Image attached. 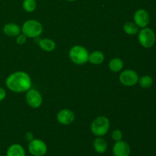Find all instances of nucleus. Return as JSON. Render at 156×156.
Segmentation results:
<instances>
[{
	"mask_svg": "<svg viewBox=\"0 0 156 156\" xmlns=\"http://www.w3.org/2000/svg\"><path fill=\"white\" fill-rule=\"evenodd\" d=\"M139 84L143 88H149L153 85V79L149 76H143L139 79Z\"/></svg>",
	"mask_w": 156,
	"mask_h": 156,
	"instance_id": "6ab92c4d",
	"label": "nucleus"
},
{
	"mask_svg": "<svg viewBox=\"0 0 156 156\" xmlns=\"http://www.w3.org/2000/svg\"><path fill=\"white\" fill-rule=\"evenodd\" d=\"M88 50L81 45H75L69 51V57L73 63L76 65H84L88 62Z\"/></svg>",
	"mask_w": 156,
	"mask_h": 156,
	"instance_id": "f03ea898",
	"label": "nucleus"
},
{
	"mask_svg": "<svg viewBox=\"0 0 156 156\" xmlns=\"http://www.w3.org/2000/svg\"><path fill=\"white\" fill-rule=\"evenodd\" d=\"M6 156H26L25 150L20 144H12L8 148Z\"/></svg>",
	"mask_w": 156,
	"mask_h": 156,
	"instance_id": "ddd939ff",
	"label": "nucleus"
},
{
	"mask_svg": "<svg viewBox=\"0 0 156 156\" xmlns=\"http://www.w3.org/2000/svg\"><path fill=\"white\" fill-rule=\"evenodd\" d=\"M2 30L5 35L12 37H16L21 33V28L15 23H7L3 27Z\"/></svg>",
	"mask_w": 156,
	"mask_h": 156,
	"instance_id": "f8f14e48",
	"label": "nucleus"
},
{
	"mask_svg": "<svg viewBox=\"0 0 156 156\" xmlns=\"http://www.w3.org/2000/svg\"><path fill=\"white\" fill-rule=\"evenodd\" d=\"M66 1H68V2H74V1H76V0H66Z\"/></svg>",
	"mask_w": 156,
	"mask_h": 156,
	"instance_id": "393cba45",
	"label": "nucleus"
},
{
	"mask_svg": "<svg viewBox=\"0 0 156 156\" xmlns=\"http://www.w3.org/2000/svg\"><path fill=\"white\" fill-rule=\"evenodd\" d=\"M75 119H76L75 113L69 109H62L56 114V120L58 123L65 126L73 123Z\"/></svg>",
	"mask_w": 156,
	"mask_h": 156,
	"instance_id": "9d476101",
	"label": "nucleus"
},
{
	"mask_svg": "<svg viewBox=\"0 0 156 156\" xmlns=\"http://www.w3.org/2000/svg\"><path fill=\"white\" fill-rule=\"evenodd\" d=\"M5 85L8 89L13 92H27L31 88L32 81L26 72L18 71L12 73L6 78Z\"/></svg>",
	"mask_w": 156,
	"mask_h": 156,
	"instance_id": "f257e3e1",
	"label": "nucleus"
},
{
	"mask_svg": "<svg viewBox=\"0 0 156 156\" xmlns=\"http://www.w3.org/2000/svg\"><path fill=\"white\" fill-rule=\"evenodd\" d=\"M134 23L140 28L146 27L149 24L150 21V17L148 12L145 9H138L136 12L134 13L133 15Z\"/></svg>",
	"mask_w": 156,
	"mask_h": 156,
	"instance_id": "1a4fd4ad",
	"label": "nucleus"
},
{
	"mask_svg": "<svg viewBox=\"0 0 156 156\" xmlns=\"http://www.w3.org/2000/svg\"><path fill=\"white\" fill-rule=\"evenodd\" d=\"M28 151L32 156H44L47 153V146L43 140L34 139L29 142Z\"/></svg>",
	"mask_w": 156,
	"mask_h": 156,
	"instance_id": "0eeeda50",
	"label": "nucleus"
},
{
	"mask_svg": "<svg viewBox=\"0 0 156 156\" xmlns=\"http://www.w3.org/2000/svg\"><path fill=\"white\" fill-rule=\"evenodd\" d=\"M123 61L120 58H113L109 62V69L114 73H118L123 68Z\"/></svg>",
	"mask_w": 156,
	"mask_h": 156,
	"instance_id": "f3484780",
	"label": "nucleus"
},
{
	"mask_svg": "<svg viewBox=\"0 0 156 156\" xmlns=\"http://www.w3.org/2000/svg\"><path fill=\"white\" fill-rule=\"evenodd\" d=\"M140 77L135 70L126 69L121 72L119 76V80L120 83L124 86L131 87L134 86L138 83Z\"/></svg>",
	"mask_w": 156,
	"mask_h": 156,
	"instance_id": "423d86ee",
	"label": "nucleus"
},
{
	"mask_svg": "<svg viewBox=\"0 0 156 156\" xmlns=\"http://www.w3.org/2000/svg\"><path fill=\"white\" fill-rule=\"evenodd\" d=\"M155 34L149 27H143L138 32V41L144 48H151L155 43Z\"/></svg>",
	"mask_w": 156,
	"mask_h": 156,
	"instance_id": "39448f33",
	"label": "nucleus"
},
{
	"mask_svg": "<svg viewBox=\"0 0 156 156\" xmlns=\"http://www.w3.org/2000/svg\"><path fill=\"white\" fill-rule=\"evenodd\" d=\"M41 50L46 52H52L56 49V43L50 38H43L38 42Z\"/></svg>",
	"mask_w": 156,
	"mask_h": 156,
	"instance_id": "dca6fc26",
	"label": "nucleus"
},
{
	"mask_svg": "<svg viewBox=\"0 0 156 156\" xmlns=\"http://www.w3.org/2000/svg\"><path fill=\"white\" fill-rule=\"evenodd\" d=\"M24 138L27 142H30L34 139V134L31 132H27L24 134Z\"/></svg>",
	"mask_w": 156,
	"mask_h": 156,
	"instance_id": "5701e85b",
	"label": "nucleus"
},
{
	"mask_svg": "<svg viewBox=\"0 0 156 156\" xmlns=\"http://www.w3.org/2000/svg\"><path fill=\"white\" fill-rule=\"evenodd\" d=\"M27 39V37L26 35H24V34L21 33L19 35L16 37V43L19 45H23L26 43Z\"/></svg>",
	"mask_w": 156,
	"mask_h": 156,
	"instance_id": "4be33fe9",
	"label": "nucleus"
},
{
	"mask_svg": "<svg viewBox=\"0 0 156 156\" xmlns=\"http://www.w3.org/2000/svg\"><path fill=\"white\" fill-rule=\"evenodd\" d=\"M93 147L94 151L99 154H103L108 150V143L102 137L98 136L93 143Z\"/></svg>",
	"mask_w": 156,
	"mask_h": 156,
	"instance_id": "4468645a",
	"label": "nucleus"
},
{
	"mask_svg": "<svg viewBox=\"0 0 156 156\" xmlns=\"http://www.w3.org/2000/svg\"><path fill=\"white\" fill-rule=\"evenodd\" d=\"M111 138L115 142L120 141L123 139V133L120 129H114L111 133Z\"/></svg>",
	"mask_w": 156,
	"mask_h": 156,
	"instance_id": "412c9836",
	"label": "nucleus"
},
{
	"mask_svg": "<svg viewBox=\"0 0 156 156\" xmlns=\"http://www.w3.org/2000/svg\"><path fill=\"white\" fill-rule=\"evenodd\" d=\"M26 102L32 108H38L43 103V98L41 94L35 89H29L26 94Z\"/></svg>",
	"mask_w": 156,
	"mask_h": 156,
	"instance_id": "6e6552de",
	"label": "nucleus"
},
{
	"mask_svg": "<svg viewBox=\"0 0 156 156\" xmlns=\"http://www.w3.org/2000/svg\"><path fill=\"white\" fill-rule=\"evenodd\" d=\"M112 152L114 156H129L131 153L130 146L126 142L120 140L116 142L114 145Z\"/></svg>",
	"mask_w": 156,
	"mask_h": 156,
	"instance_id": "9b49d317",
	"label": "nucleus"
},
{
	"mask_svg": "<svg viewBox=\"0 0 156 156\" xmlns=\"http://www.w3.org/2000/svg\"><path fill=\"white\" fill-rule=\"evenodd\" d=\"M22 7L26 12H33L37 8V2L35 0H24Z\"/></svg>",
	"mask_w": 156,
	"mask_h": 156,
	"instance_id": "aec40b11",
	"label": "nucleus"
},
{
	"mask_svg": "<svg viewBox=\"0 0 156 156\" xmlns=\"http://www.w3.org/2000/svg\"><path fill=\"white\" fill-rule=\"evenodd\" d=\"M105 54L100 50H94L89 53L88 62L93 65H100L105 61Z\"/></svg>",
	"mask_w": 156,
	"mask_h": 156,
	"instance_id": "2eb2a0df",
	"label": "nucleus"
},
{
	"mask_svg": "<svg viewBox=\"0 0 156 156\" xmlns=\"http://www.w3.org/2000/svg\"><path fill=\"white\" fill-rule=\"evenodd\" d=\"M123 31L128 35H136L139 32V27L132 21H128L123 25Z\"/></svg>",
	"mask_w": 156,
	"mask_h": 156,
	"instance_id": "a211bd4d",
	"label": "nucleus"
},
{
	"mask_svg": "<svg viewBox=\"0 0 156 156\" xmlns=\"http://www.w3.org/2000/svg\"><path fill=\"white\" fill-rule=\"evenodd\" d=\"M6 97V91L3 88L0 87V101L4 100Z\"/></svg>",
	"mask_w": 156,
	"mask_h": 156,
	"instance_id": "b1692460",
	"label": "nucleus"
},
{
	"mask_svg": "<svg viewBox=\"0 0 156 156\" xmlns=\"http://www.w3.org/2000/svg\"><path fill=\"white\" fill-rule=\"evenodd\" d=\"M110 125L111 123L108 117L99 116L91 122V131L97 137H103L109 131Z\"/></svg>",
	"mask_w": 156,
	"mask_h": 156,
	"instance_id": "7ed1b4c3",
	"label": "nucleus"
},
{
	"mask_svg": "<svg viewBox=\"0 0 156 156\" xmlns=\"http://www.w3.org/2000/svg\"><path fill=\"white\" fill-rule=\"evenodd\" d=\"M44 27L40 21L34 19L26 21L21 27V33L29 38H36L41 35Z\"/></svg>",
	"mask_w": 156,
	"mask_h": 156,
	"instance_id": "20e7f679",
	"label": "nucleus"
}]
</instances>
